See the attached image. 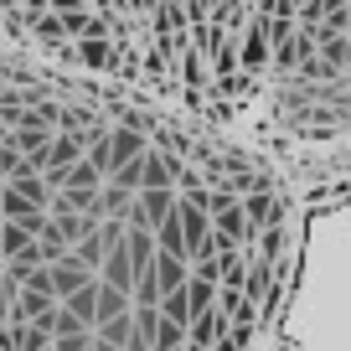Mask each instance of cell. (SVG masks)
Listing matches in <instances>:
<instances>
[{
	"label": "cell",
	"mask_w": 351,
	"mask_h": 351,
	"mask_svg": "<svg viewBox=\"0 0 351 351\" xmlns=\"http://www.w3.org/2000/svg\"><path fill=\"white\" fill-rule=\"evenodd\" d=\"M310 217L285 150L0 36V351H263Z\"/></svg>",
	"instance_id": "obj_1"
}]
</instances>
